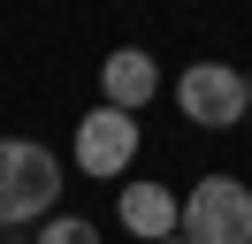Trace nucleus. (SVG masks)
I'll return each mask as SVG.
<instances>
[{
    "instance_id": "nucleus-1",
    "label": "nucleus",
    "mask_w": 252,
    "mask_h": 244,
    "mask_svg": "<svg viewBox=\"0 0 252 244\" xmlns=\"http://www.w3.org/2000/svg\"><path fill=\"white\" fill-rule=\"evenodd\" d=\"M54 198H62V160L38 137H0V229L54 221Z\"/></svg>"
},
{
    "instance_id": "nucleus-2",
    "label": "nucleus",
    "mask_w": 252,
    "mask_h": 244,
    "mask_svg": "<svg viewBox=\"0 0 252 244\" xmlns=\"http://www.w3.org/2000/svg\"><path fill=\"white\" fill-rule=\"evenodd\" d=\"M184 244H252V183L199 176L184 191Z\"/></svg>"
},
{
    "instance_id": "nucleus-3",
    "label": "nucleus",
    "mask_w": 252,
    "mask_h": 244,
    "mask_svg": "<svg viewBox=\"0 0 252 244\" xmlns=\"http://www.w3.org/2000/svg\"><path fill=\"white\" fill-rule=\"evenodd\" d=\"M176 107H184V122H199V130H237V122L252 115V84L229 61H191V69L176 76Z\"/></svg>"
},
{
    "instance_id": "nucleus-4",
    "label": "nucleus",
    "mask_w": 252,
    "mask_h": 244,
    "mask_svg": "<svg viewBox=\"0 0 252 244\" xmlns=\"http://www.w3.org/2000/svg\"><path fill=\"white\" fill-rule=\"evenodd\" d=\"M138 160V115H115V107H92L77 122V168L92 183H115L123 168Z\"/></svg>"
},
{
    "instance_id": "nucleus-5",
    "label": "nucleus",
    "mask_w": 252,
    "mask_h": 244,
    "mask_svg": "<svg viewBox=\"0 0 252 244\" xmlns=\"http://www.w3.org/2000/svg\"><path fill=\"white\" fill-rule=\"evenodd\" d=\"M160 92V61L145 54V46H115L107 61H99V107H115V115H145Z\"/></svg>"
},
{
    "instance_id": "nucleus-6",
    "label": "nucleus",
    "mask_w": 252,
    "mask_h": 244,
    "mask_svg": "<svg viewBox=\"0 0 252 244\" xmlns=\"http://www.w3.org/2000/svg\"><path fill=\"white\" fill-rule=\"evenodd\" d=\"M115 214H123V229H130L138 244L184 237V198H176L168 183H123V191H115Z\"/></svg>"
},
{
    "instance_id": "nucleus-7",
    "label": "nucleus",
    "mask_w": 252,
    "mask_h": 244,
    "mask_svg": "<svg viewBox=\"0 0 252 244\" xmlns=\"http://www.w3.org/2000/svg\"><path fill=\"white\" fill-rule=\"evenodd\" d=\"M38 244H99V229L84 214H54V221H38Z\"/></svg>"
},
{
    "instance_id": "nucleus-8",
    "label": "nucleus",
    "mask_w": 252,
    "mask_h": 244,
    "mask_svg": "<svg viewBox=\"0 0 252 244\" xmlns=\"http://www.w3.org/2000/svg\"><path fill=\"white\" fill-rule=\"evenodd\" d=\"M168 244H184V237H168Z\"/></svg>"
},
{
    "instance_id": "nucleus-9",
    "label": "nucleus",
    "mask_w": 252,
    "mask_h": 244,
    "mask_svg": "<svg viewBox=\"0 0 252 244\" xmlns=\"http://www.w3.org/2000/svg\"><path fill=\"white\" fill-rule=\"evenodd\" d=\"M245 130H252V115H245Z\"/></svg>"
}]
</instances>
